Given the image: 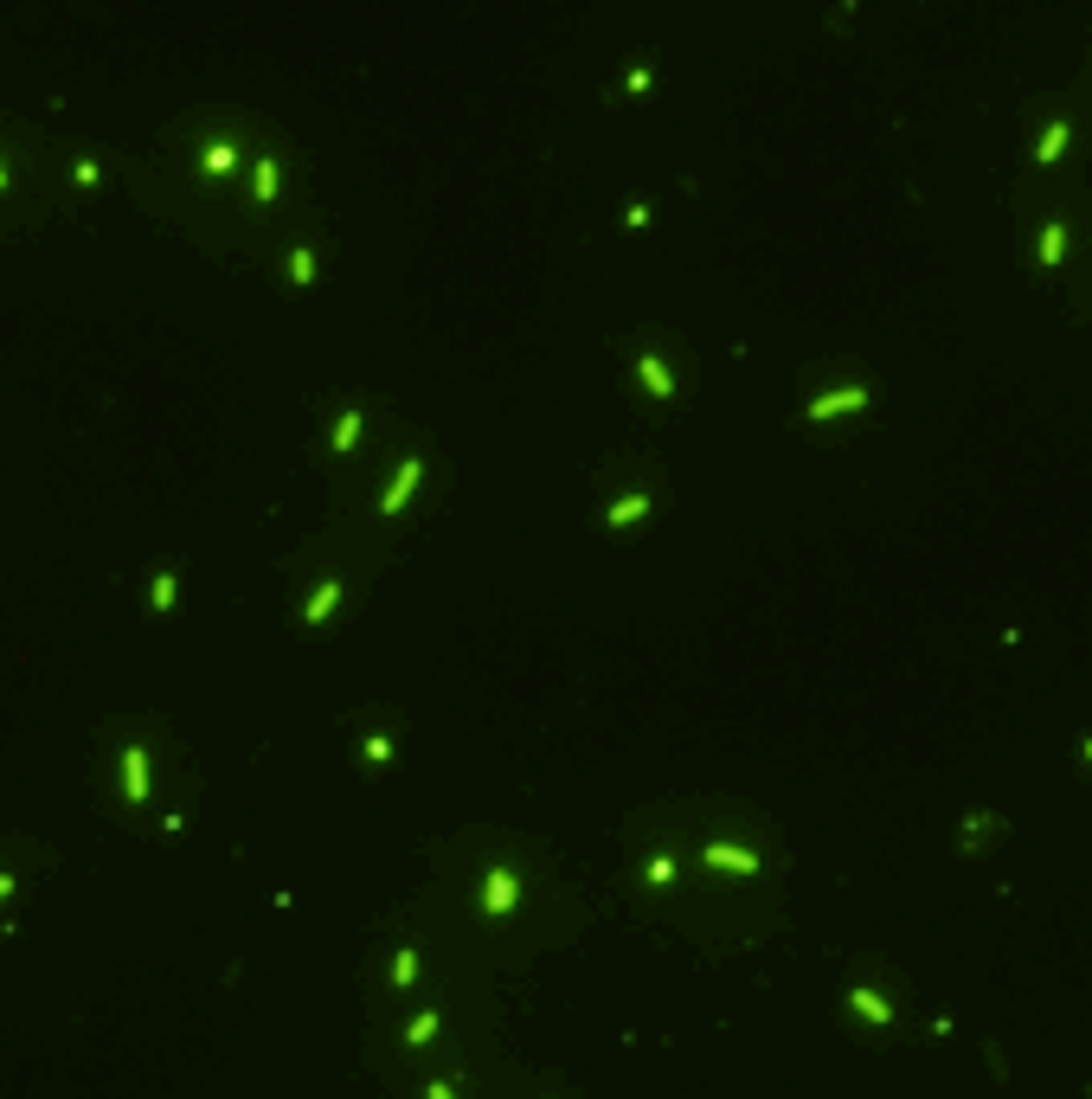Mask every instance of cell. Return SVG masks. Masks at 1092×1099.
Here are the masks:
<instances>
[{
    "label": "cell",
    "mask_w": 1092,
    "mask_h": 1099,
    "mask_svg": "<svg viewBox=\"0 0 1092 1099\" xmlns=\"http://www.w3.org/2000/svg\"><path fill=\"white\" fill-rule=\"evenodd\" d=\"M848 1003H855V1009H861V1016H868L874 1029H887V1022H893V1009H887V996H874L868 983H855V990H848Z\"/></svg>",
    "instance_id": "9c48e42d"
},
{
    "label": "cell",
    "mask_w": 1092,
    "mask_h": 1099,
    "mask_svg": "<svg viewBox=\"0 0 1092 1099\" xmlns=\"http://www.w3.org/2000/svg\"><path fill=\"white\" fill-rule=\"evenodd\" d=\"M200 161H206V174H232V167H238V148H232V141H212Z\"/></svg>",
    "instance_id": "5bb4252c"
},
{
    "label": "cell",
    "mask_w": 1092,
    "mask_h": 1099,
    "mask_svg": "<svg viewBox=\"0 0 1092 1099\" xmlns=\"http://www.w3.org/2000/svg\"><path fill=\"white\" fill-rule=\"evenodd\" d=\"M515 900H521V881H515L508 868H489V874H482V913H508Z\"/></svg>",
    "instance_id": "7a4b0ae2"
},
{
    "label": "cell",
    "mask_w": 1092,
    "mask_h": 1099,
    "mask_svg": "<svg viewBox=\"0 0 1092 1099\" xmlns=\"http://www.w3.org/2000/svg\"><path fill=\"white\" fill-rule=\"evenodd\" d=\"M123 798H129V804L148 798V752H141V746H123Z\"/></svg>",
    "instance_id": "52a82bcc"
},
{
    "label": "cell",
    "mask_w": 1092,
    "mask_h": 1099,
    "mask_svg": "<svg viewBox=\"0 0 1092 1099\" xmlns=\"http://www.w3.org/2000/svg\"><path fill=\"white\" fill-rule=\"evenodd\" d=\"M411 977H418V952H411V946H406V952H399V959H393V983H399V990H406Z\"/></svg>",
    "instance_id": "d6986e66"
},
{
    "label": "cell",
    "mask_w": 1092,
    "mask_h": 1099,
    "mask_svg": "<svg viewBox=\"0 0 1092 1099\" xmlns=\"http://www.w3.org/2000/svg\"><path fill=\"white\" fill-rule=\"evenodd\" d=\"M334 604H341V579H322V585L309 592V604H302V624H309V630H322V624L334 617Z\"/></svg>",
    "instance_id": "5b68a950"
},
{
    "label": "cell",
    "mask_w": 1092,
    "mask_h": 1099,
    "mask_svg": "<svg viewBox=\"0 0 1092 1099\" xmlns=\"http://www.w3.org/2000/svg\"><path fill=\"white\" fill-rule=\"evenodd\" d=\"M0 894H13V874H0Z\"/></svg>",
    "instance_id": "603a6c76"
},
{
    "label": "cell",
    "mask_w": 1092,
    "mask_h": 1099,
    "mask_svg": "<svg viewBox=\"0 0 1092 1099\" xmlns=\"http://www.w3.org/2000/svg\"><path fill=\"white\" fill-rule=\"evenodd\" d=\"M360 424H367V412H354V406H347V412L334 418V457H347V450H354V437H360Z\"/></svg>",
    "instance_id": "30bf717a"
},
{
    "label": "cell",
    "mask_w": 1092,
    "mask_h": 1099,
    "mask_svg": "<svg viewBox=\"0 0 1092 1099\" xmlns=\"http://www.w3.org/2000/svg\"><path fill=\"white\" fill-rule=\"evenodd\" d=\"M675 874H682V868H675V855H649V861H643V887H669Z\"/></svg>",
    "instance_id": "4fadbf2b"
},
{
    "label": "cell",
    "mask_w": 1092,
    "mask_h": 1099,
    "mask_svg": "<svg viewBox=\"0 0 1092 1099\" xmlns=\"http://www.w3.org/2000/svg\"><path fill=\"white\" fill-rule=\"evenodd\" d=\"M1067 136H1074L1067 123H1048V136L1035 141V161H1041V167H1048V161H1061V148H1067Z\"/></svg>",
    "instance_id": "8fae6325"
},
{
    "label": "cell",
    "mask_w": 1092,
    "mask_h": 1099,
    "mask_svg": "<svg viewBox=\"0 0 1092 1099\" xmlns=\"http://www.w3.org/2000/svg\"><path fill=\"white\" fill-rule=\"evenodd\" d=\"M1061 251H1067V226L1054 219V226H1041V264L1054 271V264H1061Z\"/></svg>",
    "instance_id": "7c38bea8"
},
{
    "label": "cell",
    "mask_w": 1092,
    "mask_h": 1099,
    "mask_svg": "<svg viewBox=\"0 0 1092 1099\" xmlns=\"http://www.w3.org/2000/svg\"><path fill=\"white\" fill-rule=\"evenodd\" d=\"M643 515H649V495H617V502L604 508V521H611V528H637Z\"/></svg>",
    "instance_id": "ba28073f"
},
{
    "label": "cell",
    "mask_w": 1092,
    "mask_h": 1099,
    "mask_svg": "<svg viewBox=\"0 0 1092 1099\" xmlns=\"http://www.w3.org/2000/svg\"><path fill=\"white\" fill-rule=\"evenodd\" d=\"M707 868H726V874H758V855H752V849H733V842H707Z\"/></svg>",
    "instance_id": "8992f818"
},
{
    "label": "cell",
    "mask_w": 1092,
    "mask_h": 1099,
    "mask_svg": "<svg viewBox=\"0 0 1092 1099\" xmlns=\"http://www.w3.org/2000/svg\"><path fill=\"white\" fill-rule=\"evenodd\" d=\"M637 380L649 386V399H675V373L662 354H637Z\"/></svg>",
    "instance_id": "277c9868"
},
{
    "label": "cell",
    "mask_w": 1092,
    "mask_h": 1099,
    "mask_svg": "<svg viewBox=\"0 0 1092 1099\" xmlns=\"http://www.w3.org/2000/svg\"><path fill=\"white\" fill-rule=\"evenodd\" d=\"M424 1099H456V1093H450L443 1081H424Z\"/></svg>",
    "instance_id": "7402d4cb"
},
{
    "label": "cell",
    "mask_w": 1092,
    "mask_h": 1099,
    "mask_svg": "<svg viewBox=\"0 0 1092 1099\" xmlns=\"http://www.w3.org/2000/svg\"><path fill=\"white\" fill-rule=\"evenodd\" d=\"M418 476H424V457H406V463H399V476H393V489L380 495V515H399V508H406L411 489H418Z\"/></svg>",
    "instance_id": "3957f363"
},
{
    "label": "cell",
    "mask_w": 1092,
    "mask_h": 1099,
    "mask_svg": "<svg viewBox=\"0 0 1092 1099\" xmlns=\"http://www.w3.org/2000/svg\"><path fill=\"white\" fill-rule=\"evenodd\" d=\"M643 91H649V65H630L624 71V97H643Z\"/></svg>",
    "instance_id": "ffe728a7"
},
{
    "label": "cell",
    "mask_w": 1092,
    "mask_h": 1099,
    "mask_svg": "<svg viewBox=\"0 0 1092 1099\" xmlns=\"http://www.w3.org/2000/svg\"><path fill=\"white\" fill-rule=\"evenodd\" d=\"M174 592H180V579H174V572H161V579H154V592H148V604H154V611H174Z\"/></svg>",
    "instance_id": "e0dca14e"
},
{
    "label": "cell",
    "mask_w": 1092,
    "mask_h": 1099,
    "mask_svg": "<svg viewBox=\"0 0 1092 1099\" xmlns=\"http://www.w3.org/2000/svg\"><path fill=\"white\" fill-rule=\"evenodd\" d=\"M386 759H393V739H386V733H373V739H367V765H373V772H380V765H386Z\"/></svg>",
    "instance_id": "44dd1931"
},
{
    "label": "cell",
    "mask_w": 1092,
    "mask_h": 1099,
    "mask_svg": "<svg viewBox=\"0 0 1092 1099\" xmlns=\"http://www.w3.org/2000/svg\"><path fill=\"white\" fill-rule=\"evenodd\" d=\"M315 271H322V264H315V251H309V245H296V251H289V276L309 289V283H315Z\"/></svg>",
    "instance_id": "9a60e30c"
},
{
    "label": "cell",
    "mask_w": 1092,
    "mask_h": 1099,
    "mask_svg": "<svg viewBox=\"0 0 1092 1099\" xmlns=\"http://www.w3.org/2000/svg\"><path fill=\"white\" fill-rule=\"evenodd\" d=\"M861 406H868V386H842V393H817L804 418H817V424H829V418H848V412H861Z\"/></svg>",
    "instance_id": "6da1fadb"
},
{
    "label": "cell",
    "mask_w": 1092,
    "mask_h": 1099,
    "mask_svg": "<svg viewBox=\"0 0 1092 1099\" xmlns=\"http://www.w3.org/2000/svg\"><path fill=\"white\" fill-rule=\"evenodd\" d=\"M258 200H264V206L276 200V154H264V161H258Z\"/></svg>",
    "instance_id": "ac0fdd59"
},
{
    "label": "cell",
    "mask_w": 1092,
    "mask_h": 1099,
    "mask_svg": "<svg viewBox=\"0 0 1092 1099\" xmlns=\"http://www.w3.org/2000/svg\"><path fill=\"white\" fill-rule=\"evenodd\" d=\"M0 193H6V167H0Z\"/></svg>",
    "instance_id": "cb8c5ba5"
},
{
    "label": "cell",
    "mask_w": 1092,
    "mask_h": 1099,
    "mask_svg": "<svg viewBox=\"0 0 1092 1099\" xmlns=\"http://www.w3.org/2000/svg\"><path fill=\"white\" fill-rule=\"evenodd\" d=\"M406 1042H411V1048H424V1042H437V1016H431V1009H424V1016H411V1022H406Z\"/></svg>",
    "instance_id": "2e32d148"
}]
</instances>
